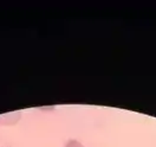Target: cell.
Wrapping results in <instances>:
<instances>
[{
    "instance_id": "obj_1",
    "label": "cell",
    "mask_w": 156,
    "mask_h": 147,
    "mask_svg": "<svg viewBox=\"0 0 156 147\" xmlns=\"http://www.w3.org/2000/svg\"><path fill=\"white\" fill-rule=\"evenodd\" d=\"M64 147H84L78 140H69Z\"/></svg>"
}]
</instances>
